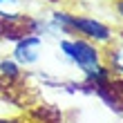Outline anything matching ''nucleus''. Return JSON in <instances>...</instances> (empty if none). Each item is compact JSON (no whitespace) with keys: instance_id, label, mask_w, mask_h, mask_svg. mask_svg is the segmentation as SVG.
I'll return each instance as SVG.
<instances>
[{"instance_id":"2","label":"nucleus","mask_w":123,"mask_h":123,"mask_svg":"<svg viewBox=\"0 0 123 123\" xmlns=\"http://www.w3.org/2000/svg\"><path fill=\"white\" fill-rule=\"evenodd\" d=\"M67 27L69 36L81 34V38L94 43V45H110L114 40V29L107 23L94 18V16H74L67 13Z\"/></svg>"},{"instance_id":"7","label":"nucleus","mask_w":123,"mask_h":123,"mask_svg":"<svg viewBox=\"0 0 123 123\" xmlns=\"http://www.w3.org/2000/svg\"><path fill=\"white\" fill-rule=\"evenodd\" d=\"M117 13L123 18V0H119V2H117Z\"/></svg>"},{"instance_id":"5","label":"nucleus","mask_w":123,"mask_h":123,"mask_svg":"<svg viewBox=\"0 0 123 123\" xmlns=\"http://www.w3.org/2000/svg\"><path fill=\"white\" fill-rule=\"evenodd\" d=\"M0 76H5L7 81L18 78L20 76V65L13 58H2V61H0Z\"/></svg>"},{"instance_id":"1","label":"nucleus","mask_w":123,"mask_h":123,"mask_svg":"<svg viewBox=\"0 0 123 123\" xmlns=\"http://www.w3.org/2000/svg\"><path fill=\"white\" fill-rule=\"evenodd\" d=\"M58 52L69 65L81 69L85 78L92 76L103 65V52L98 49V45L81 38V36H63V38H58Z\"/></svg>"},{"instance_id":"6","label":"nucleus","mask_w":123,"mask_h":123,"mask_svg":"<svg viewBox=\"0 0 123 123\" xmlns=\"http://www.w3.org/2000/svg\"><path fill=\"white\" fill-rule=\"evenodd\" d=\"M20 0H0V7H5V5H18Z\"/></svg>"},{"instance_id":"3","label":"nucleus","mask_w":123,"mask_h":123,"mask_svg":"<svg viewBox=\"0 0 123 123\" xmlns=\"http://www.w3.org/2000/svg\"><path fill=\"white\" fill-rule=\"evenodd\" d=\"M40 47H43V38L36 34H25L20 36L13 45L11 58L16 61L20 67H29V65H36L40 61Z\"/></svg>"},{"instance_id":"4","label":"nucleus","mask_w":123,"mask_h":123,"mask_svg":"<svg viewBox=\"0 0 123 123\" xmlns=\"http://www.w3.org/2000/svg\"><path fill=\"white\" fill-rule=\"evenodd\" d=\"M107 67L110 72H117V74H123V40L117 43L114 47H110V52H107Z\"/></svg>"},{"instance_id":"8","label":"nucleus","mask_w":123,"mask_h":123,"mask_svg":"<svg viewBox=\"0 0 123 123\" xmlns=\"http://www.w3.org/2000/svg\"><path fill=\"white\" fill-rule=\"evenodd\" d=\"M0 123H16V121H11V119H0Z\"/></svg>"}]
</instances>
